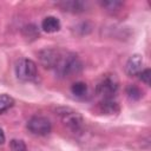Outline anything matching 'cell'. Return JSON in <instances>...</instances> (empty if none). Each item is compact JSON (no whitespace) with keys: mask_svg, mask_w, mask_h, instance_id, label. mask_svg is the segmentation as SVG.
I'll list each match as a JSON object with an SVG mask.
<instances>
[{"mask_svg":"<svg viewBox=\"0 0 151 151\" xmlns=\"http://www.w3.org/2000/svg\"><path fill=\"white\" fill-rule=\"evenodd\" d=\"M98 109L101 113H105V114H113L119 111V106L113 99H103L99 103Z\"/></svg>","mask_w":151,"mask_h":151,"instance_id":"9c48e42d","label":"cell"},{"mask_svg":"<svg viewBox=\"0 0 151 151\" xmlns=\"http://www.w3.org/2000/svg\"><path fill=\"white\" fill-rule=\"evenodd\" d=\"M4 143H5V133H4L2 129L0 127V145L4 144Z\"/></svg>","mask_w":151,"mask_h":151,"instance_id":"e0dca14e","label":"cell"},{"mask_svg":"<svg viewBox=\"0 0 151 151\" xmlns=\"http://www.w3.org/2000/svg\"><path fill=\"white\" fill-rule=\"evenodd\" d=\"M118 91V80L114 74H105L98 81L96 92L103 99H112Z\"/></svg>","mask_w":151,"mask_h":151,"instance_id":"277c9868","label":"cell"},{"mask_svg":"<svg viewBox=\"0 0 151 151\" xmlns=\"http://www.w3.org/2000/svg\"><path fill=\"white\" fill-rule=\"evenodd\" d=\"M140 80L143 83H145L146 85H150V79H151V71L150 68H145V70H142V72L138 74Z\"/></svg>","mask_w":151,"mask_h":151,"instance_id":"2e32d148","label":"cell"},{"mask_svg":"<svg viewBox=\"0 0 151 151\" xmlns=\"http://www.w3.org/2000/svg\"><path fill=\"white\" fill-rule=\"evenodd\" d=\"M126 94H127V97H129L130 99H132V100H138V99L142 98L143 91H142L138 86H136V85H129V86L126 87Z\"/></svg>","mask_w":151,"mask_h":151,"instance_id":"7c38bea8","label":"cell"},{"mask_svg":"<svg viewBox=\"0 0 151 151\" xmlns=\"http://www.w3.org/2000/svg\"><path fill=\"white\" fill-rule=\"evenodd\" d=\"M58 116L60 117L61 123L71 130L73 133H80L84 130V119L81 114L70 107L58 109Z\"/></svg>","mask_w":151,"mask_h":151,"instance_id":"7a4b0ae2","label":"cell"},{"mask_svg":"<svg viewBox=\"0 0 151 151\" xmlns=\"http://www.w3.org/2000/svg\"><path fill=\"white\" fill-rule=\"evenodd\" d=\"M143 70V57L140 54H133L129 58L125 65V72L130 77L138 76Z\"/></svg>","mask_w":151,"mask_h":151,"instance_id":"8992f818","label":"cell"},{"mask_svg":"<svg viewBox=\"0 0 151 151\" xmlns=\"http://www.w3.org/2000/svg\"><path fill=\"white\" fill-rule=\"evenodd\" d=\"M27 129L37 136H46L51 132L52 125L51 122L42 116H33L27 122Z\"/></svg>","mask_w":151,"mask_h":151,"instance_id":"5b68a950","label":"cell"},{"mask_svg":"<svg viewBox=\"0 0 151 151\" xmlns=\"http://www.w3.org/2000/svg\"><path fill=\"white\" fill-rule=\"evenodd\" d=\"M15 74L22 81H33L38 76L37 64L31 59L21 58L15 64Z\"/></svg>","mask_w":151,"mask_h":151,"instance_id":"3957f363","label":"cell"},{"mask_svg":"<svg viewBox=\"0 0 151 151\" xmlns=\"http://www.w3.org/2000/svg\"><path fill=\"white\" fill-rule=\"evenodd\" d=\"M58 6L63 11H67V12H72V13H80L85 9V4L83 1H78V0L60 1V2H58Z\"/></svg>","mask_w":151,"mask_h":151,"instance_id":"ba28073f","label":"cell"},{"mask_svg":"<svg viewBox=\"0 0 151 151\" xmlns=\"http://www.w3.org/2000/svg\"><path fill=\"white\" fill-rule=\"evenodd\" d=\"M11 149H12V151H27L26 144L21 139H12L11 140Z\"/></svg>","mask_w":151,"mask_h":151,"instance_id":"5bb4252c","label":"cell"},{"mask_svg":"<svg viewBox=\"0 0 151 151\" xmlns=\"http://www.w3.org/2000/svg\"><path fill=\"white\" fill-rule=\"evenodd\" d=\"M14 105V99L8 94H0V114L9 110Z\"/></svg>","mask_w":151,"mask_h":151,"instance_id":"8fae6325","label":"cell"},{"mask_svg":"<svg viewBox=\"0 0 151 151\" xmlns=\"http://www.w3.org/2000/svg\"><path fill=\"white\" fill-rule=\"evenodd\" d=\"M100 5L109 12H113V11H117L119 9L120 6H123V2L120 1H116V0H107V1H101Z\"/></svg>","mask_w":151,"mask_h":151,"instance_id":"4fadbf2b","label":"cell"},{"mask_svg":"<svg viewBox=\"0 0 151 151\" xmlns=\"http://www.w3.org/2000/svg\"><path fill=\"white\" fill-rule=\"evenodd\" d=\"M60 27H61V24H60L59 19L53 17V15H48V17L44 18L42 21H41V28L46 33L58 32L60 29Z\"/></svg>","mask_w":151,"mask_h":151,"instance_id":"52a82bcc","label":"cell"},{"mask_svg":"<svg viewBox=\"0 0 151 151\" xmlns=\"http://www.w3.org/2000/svg\"><path fill=\"white\" fill-rule=\"evenodd\" d=\"M38 55L42 66L47 70H53L58 77H71L79 73L83 67L78 55L65 50L45 48Z\"/></svg>","mask_w":151,"mask_h":151,"instance_id":"6da1fadb","label":"cell"},{"mask_svg":"<svg viewBox=\"0 0 151 151\" xmlns=\"http://www.w3.org/2000/svg\"><path fill=\"white\" fill-rule=\"evenodd\" d=\"M71 92L76 97H84L87 92V85L83 81H76L71 86Z\"/></svg>","mask_w":151,"mask_h":151,"instance_id":"30bf717a","label":"cell"},{"mask_svg":"<svg viewBox=\"0 0 151 151\" xmlns=\"http://www.w3.org/2000/svg\"><path fill=\"white\" fill-rule=\"evenodd\" d=\"M24 34H25V37H28V38H37L38 35H39V32H38V29H37V27L35 26H33V25H28V26H25L24 27Z\"/></svg>","mask_w":151,"mask_h":151,"instance_id":"9a60e30c","label":"cell"}]
</instances>
